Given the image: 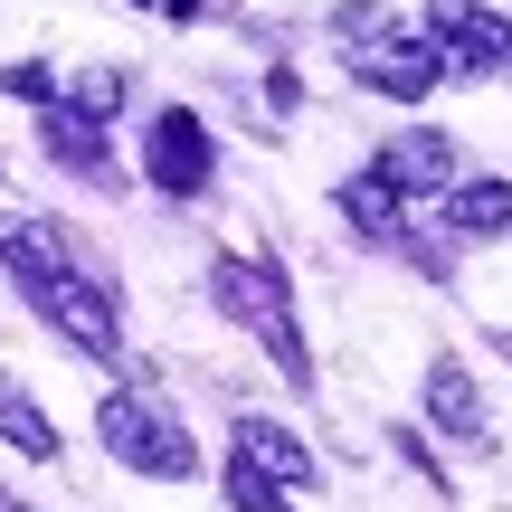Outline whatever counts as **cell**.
<instances>
[{
  "mask_svg": "<svg viewBox=\"0 0 512 512\" xmlns=\"http://www.w3.org/2000/svg\"><path fill=\"white\" fill-rule=\"evenodd\" d=\"M219 304L238 313V323L266 342V361L275 370H294V380H313V361H304V332H294V304H285V285H275L256 256H219Z\"/></svg>",
  "mask_w": 512,
  "mask_h": 512,
  "instance_id": "1",
  "label": "cell"
},
{
  "mask_svg": "<svg viewBox=\"0 0 512 512\" xmlns=\"http://www.w3.org/2000/svg\"><path fill=\"white\" fill-rule=\"evenodd\" d=\"M105 446L133 465V475H162V484H190V475H200L190 437H181L171 418H152L143 399H105Z\"/></svg>",
  "mask_w": 512,
  "mask_h": 512,
  "instance_id": "2",
  "label": "cell"
},
{
  "mask_svg": "<svg viewBox=\"0 0 512 512\" xmlns=\"http://www.w3.org/2000/svg\"><path fill=\"white\" fill-rule=\"evenodd\" d=\"M143 171H152V190L162 200H200L209 190V171H219V152H209V124L200 114H152V133H143Z\"/></svg>",
  "mask_w": 512,
  "mask_h": 512,
  "instance_id": "3",
  "label": "cell"
},
{
  "mask_svg": "<svg viewBox=\"0 0 512 512\" xmlns=\"http://www.w3.org/2000/svg\"><path fill=\"white\" fill-rule=\"evenodd\" d=\"M351 67H361L370 86L389 95V105H418V95L446 76V48H437L427 29H370V48L351 57Z\"/></svg>",
  "mask_w": 512,
  "mask_h": 512,
  "instance_id": "4",
  "label": "cell"
},
{
  "mask_svg": "<svg viewBox=\"0 0 512 512\" xmlns=\"http://www.w3.org/2000/svg\"><path fill=\"white\" fill-rule=\"evenodd\" d=\"M38 294V313H48V323L57 332H67V342L76 351H86V361H124V332H114V304H105V294H95L86 285V275H48V285H29Z\"/></svg>",
  "mask_w": 512,
  "mask_h": 512,
  "instance_id": "5",
  "label": "cell"
},
{
  "mask_svg": "<svg viewBox=\"0 0 512 512\" xmlns=\"http://www.w3.org/2000/svg\"><path fill=\"white\" fill-rule=\"evenodd\" d=\"M238 465H247V475H266L275 494H304V484H313L304 437H294V427H275V418H247V427H238Z\"/></svg>",
  "mask_w": 512,
  "mask_h": 512,
  "instance_id": "6",
  "label": "cell"
},
{
  "mask_svg": "<svg viewBox=\"0 0 512 512\" xmlns=\"http://www.w3.org/2000/svg\"><path fill=\"white\" fill-rule=\"evenodd\" d=\"M427 38H465L475 67H512V19H494L484 0H437L427 10Z\"/></svg>",
  "mask_w": 512,
  "mask_h": 512,
  "instance_id": "7",
  "label": "cell"
},
{
  "mask_svg": "<svg viewBox=\"0 0 512 512\" xmlns=\"http://www.w3.org/2000/svg\"><path fill=\"white\" fill-rule=\"evenodd\" d=\"M427 408H437V427H456L465 446H494V418H484V389L465 380V361H437V370H427Z\"/></svg>",
  "mask_w": 512,
  "mask_h": 512,
  "instance_id": "8",
  "label": "cell"
},
{
  "mask_svg": "<svg viewBox=\"0 0 512 512\" xmlns=\"http://www.w3.org/2000/svg\"><path fill=\"white\" fill-rule=\"evenodd\" d=\"M446 228L503 238V228H512V181H456V190H446Z\"/></svg>",
  "mask_w": 512,
  "mask_h": 512,
  "instance_id": "9",
  "label": "cell"
},
{
  "mask_svg": "<svg viewBox=\"0 0 512 512\" xmlns=\"http://www.w3.org/2000/svg\"><path fill=\"white\" fill-rule=\"evenodd\" d=\"M342 209H351V228H370V238H389V247H399V181H389L380 162L342 181Z\"/></svg>",
  "mask_w": 512,
  "mask_h": 512,
  "instance_id": "10",
  "label": "cell"
},
{
  "mask_svg": "<svg viewBox=\"0 0 512 512\" xmlns=\"http://www.w3.org/2000/svg\"><path fill=\"white\" fill-rule=\"evenodd\" d=\"M0 266H10L19 285H48V275H67V238H57V228H10V238H0Z\"/></svg>",
  "mask_w": 512,
  "mask_h": 512,
  "instance_id": "11",
  "label": "cell"
},
{
  "mask_svg": "<svg viewBox=\"0 0 512 512\" xmlns=\"http://www.w3.org/2000/svg\"><path fill=\"white\" fill-rule=\"evenodd\" d=\"M446 162H456V152H446L437 133H408V143L389 152L380 171H389V181H399V190H408V181H418V190H446Z\"/></svg>",
  "mask_w": 512,
  "mask_h": 512,
  "instance_id": "12",
  "label": "cell"
},
{
  "mask_svg": "<svg viewBox=\"0 0 512 512\" xmlns=\"http://www.w3.org/2000/svg\"><path fill=\"white\" fill-rule=\"evenodd\" d=\"M48 152H57V162H76L86 181H105V143H95V124H86V114H67V105H57V114H48Z\"/></svg>",
  "mask_w": 512,
  "mask_h": 512,
  "instance_id": "13",
  "label": "cell"
},
{
  "mask_svg": "<svg viewBox=\"0 0 512 512\" xmlns=\"http://www.w3.org/2000/svg\"><path fill=\"white\" fill-rule=\"evenodd\" d=\"M0 437H10L19 456H57V427L38 418V399H19V389H0Z\"/></svg>",
  "mask_w": 512,
  "mask_h": 512,
  "instance_id": "14",
  "label": "cell"
},
{
  "mask_svg": "<svg viewBox=\"0 0 512 512\" xmlns=\"http://www.w3.org/2000/svg\"><path fill=\"white\" fill-rule=\"evenodd\" d=\"M67 114H86V124L124 114V76H114V67H86V76H76V95H67Z\"/></svg>",
  "mask_w": 512,
  "mask_h": 512,
  "instance_id": "15",
  "label": "cell"
},
{
  "mask_svg": "<svg viewBox=\"0 0 512 512\" xmlns=\"http://www.w3.org/2000/svg\"><path fill=\"white\" fill-rule=\"evenodd\" d=\"M228 503H238V512H294L266 475H247V465H228Z\"/></svg>",
  "mask_w": 512,
  "mask_h": 512,
  "instance_id": "16",
  "label": "cell"
},
{
  "mask_svg": "<svg viewBox=\"0 0 512 512\" xmlns=\"http://www.w3.org/2000/svg\"><path fill=\"white\" fill-rule=\"evenodd\" d=\"M0 86H10V95H19V105H48V86H57V76H48V67H38V57H19V67H10V76H0Z\"/></svg>",
  "mask_w": 512,
  "mask_h": 512,
  "instance_id": "17",
  "label": "cell"
},
{
  "mask_svg": "<svg viewBox=\"0 0 512 512\" xmlns=\"http://www.w3.org/2000/svg\"><path fill=\"white\" fill-rule=\"evenodd\" d=\"M266 105H275V114H294V105H304V86H294V67H275V76H266Z\"/></svg>",
  "mask_w": 512,
  "mask_h": 512,
  "instance_id": "18",
  "label": "cell"
},
{
  "mask_svg": "<svg viewBox=\"0 0 512 512\" xmlns=\"http://www.w3.org/2000/svg\"><path fill=\"white\" fill-rule=\"evenodd\" d=\"M0 512H10V494H0Z\"/></svg>",
  "mask_w": 512,
  "mask_h": 512,
  "instance_id": "19",
  "label": "cell"
}]
</instances>
